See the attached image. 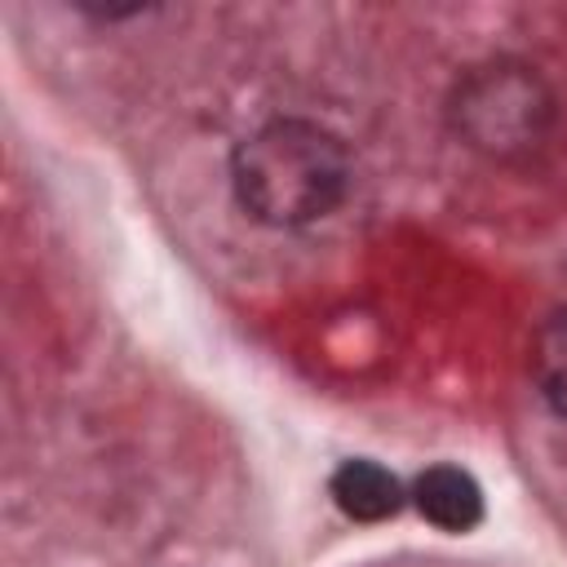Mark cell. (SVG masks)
<instances>
[{
    "label": "cell",
    "mask_w": 567,
    "mask_h": 567,
    "mask_svg": "<svg viewBox=\"0 0 567 567\" xmlns=\"http://www.w3.org/2000/svg\"><path fill=\"white\" fill-rule=\"evenodd\" d=\"M328 492H332V505L354 523H385L403 505L399 478L385 465L363 461V456L359 461H341L332 470V478H328Z\"/></svg>",
    "instance_id": "3"
},
{
    "label": "cell",
    "mask_w": 567,
    "mask_h": 567,
    "mask_svg": "<svg viewBox=\"0 0 567 567\" xmlns=\"http://www.w3.org/2000/svg\"><path fill=\"white\" fill-rule=\"evenodd\" d=\"M416 509L439 527V532H470L483 523V487L474 483V474L456 470V465H434L416 478L412 487Z\"/></svg>",
    "instance_id": "4"
},
{
    "label": "cell",
    "mask_w": 567,
    "mask_h": 567,
    "mask_svg": "<svg viewBox=\"0 0 567 567\" xmlns=\"http://www.w3.org/2000/svg\"><path fill=\"white\" fill-rule=\"evenodd\" d=\"M532 377L540 399L567 421V310L549 315L532 341Z\"/></svg>",
    "instance_id": "5"
},
{
    "label": "cell",
    "mask_w": 567,
    "mask_h": 567,
    "mask_svg": "<svg viewBox=\"0 0 567 567\" xmlns=\"http://www.w3.org/2000/svg\"><path fill=\"white\" fill-rule=\"evenodd\" d=\"M447 120L456 137L470 151H483L492 159H514L540 146L554 120V93L549 84L509 58L470 66L452 97H447Z\"/></svg>",
    "instance_id": "2"
},
{
    "label": "cell",
    "mask_w": 567,
    "mask_h": 567,
    "mask_svg": "<svg viewBox=\"0 0 567 567\" xmlns=\"http://www.w3.org/2000/svg\"><path fill=\"white\" fill-rule=\"evenodd\" d=\"M354 182L346 142L315 120H270L230 155V186L248 217L266 226H310L328 217Z\"/></svg>",
    "instance_id": "1"
}]
</instances>
